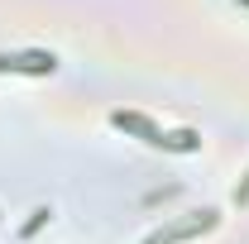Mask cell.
Returning <instances> with one entry per match:
<instances>
[{
    "mask_svg": "<svg viewBox=\"0 0 249 244\" xmlns=\"http://www.w3.org/2000/svg\"><path fill=\"white\" fill-rule=\"evenodd\" d=\"M110 120L120 124V129H129V134H139V139H144V144H154V149H182V153H187V149H196V144H201V139H196V129L163 134V129H158L149 115H134V110H115Z\"/></svg>",
    "mask_w": 249,
    "mask_h": 244,
    "instance_id": "1",
    "label": "cell"
},
{
    "mask_svg": "<svg viewBox=\"0 0 249 244\" xmlns=\"http://www.w3.org/2000/svg\"><path fill=\"white\" fill-rule=\"evenodd\" d=\"M58 67L53 53H0V72H29V77H48Z\"/></svg>",
    "mask_w": 249,
    "mask_h": 244,
    "instance_id": "2",
    "label": "cell"
},
{
    "mask_svg": "<svg viewBox=\"0 0 249 244\" xmlns=\"http://www.w3.org/2000/svg\"><path fill=\"white\" fill-rule=\"evenodd\" d=\"M211 225H216V211H201L196 220H187V225H173V230L154 235L149 244H173V240H187V235H196V230H211Z\"/></svg>",
    "mask_w": 249,
    "mask_h": 244,
    "instance_id": "3",
    "label": "cell"
},
{
    "mask_svg": "<svg viewBox=\"0 0 249 244\" xmlns=\"http://www.w3.org/2000/svg\"><path fill=\"white\" fill-rule=\"evenodd\" d=\"M235 201H249V182H245V187H240V192H235Z\"/></svg>",
    "mask_w": 249,
    "mask_h": 244,
    "instance_id": "4",
    "label": "cell"
},
{
    "mask_svg": "<svg viewBox=\"0 0 249 244\" xmlns=\"http://www.w3.org/2000/svg\"><path fill=\"white\" fill-rule=\"evenodd\" d=\"M245 5H249V0H245Z\"/></svg>",
    "mask_w": 249,
    "mask_h": 244,
    "instance_id": "5",
    "label": "cell"
}]
</instances>
